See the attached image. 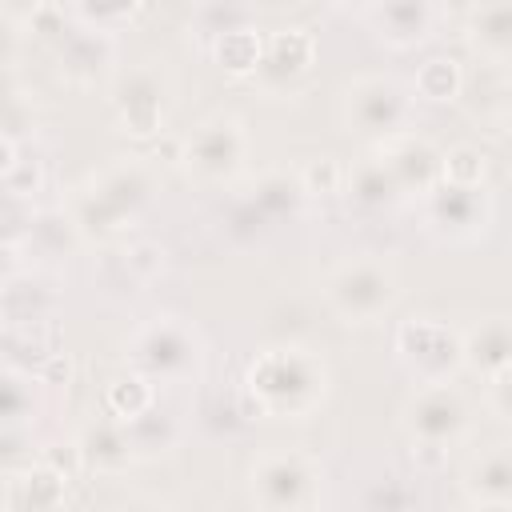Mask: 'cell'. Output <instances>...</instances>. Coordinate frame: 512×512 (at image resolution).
<instances>
[{
  "label": "cell",
  "instance_id": "1",
  "mask_svg": "<svg viewBox=\"0 0 512 512\" xmlns=\"http://www.w3.org/2000/svg\"><path fill=\"white\" fill-rule=\"evenodd\" d=\"M244 388L260 412H268L276 420H300L324 400L328 372H324V360L308 348H292V344L264 348L248 364Z\"/></svg>",
  "mask_w": 512,
  "mask_h": 512
},
{
  "label": "cell",
  "instance_id": "2",
  "mask_svg": "<svg viewBox=\"0 0 512 512\" xmlns=\"http://www.w3.org/2000/svg\"><path fill=\"white\" fill-rule=\"evenodd\" d=\"M152 196V180L148 168L136 160H120L112 168H104L100 176H92L84 188H76L72 196V224L80 228V236H116L120 228H128V220L148 204Z\"/></svg>",
  "mask_w": 512,
  "mask_h": 512
},
{
  "label": "cell",
  "instance_id": "3",
  "mask_svg": "<svg viewBox=\"0 0 512 512\" xmlns=\"http://www.w3.org/2000/svg\"><path fill=\"white\" fill-rule=\"evenodd\" d=\"M324 296L332 312L344 316L348 324H372L396 304L400 288L380 260H348L324 280Z\"/></svg>",
  "mask_w": 512,
  "mask_h": 512
},
{
  "label": "cell",
  "instance_id": "4",
  "mask_svg": "<svg viewBox=\"0 0 512 512\" xmlns=\"http://www.w3.org/2000/svg\"><path fill=\"white\" fill-rule=\"evenodd\" d=\"M396 352L404 360V368L420 380V384H444L464 368V344L460 332L444 320H404L396 328Z\"/></svg>",
  "mask_w": 512,
  "mask_h": 512
},
{
  "label": "cell",
  "instance_id": "5",
  "mask_svg": "<svg viewBox=\"0 0 512 512\" xmlns=\"http://www.w3.org/2000/svg\"><path fill=\"white\" fill-rule=\"evenodd\" d=\"M128 360L136 364L140 376H152V380H184L200 364V344H196V336H192L188 324H180L176 316H160V320L144 324L132 336Z\"/></svg>",
  "mask_w": 512,
  "mask_h": 512
},
{
  "label": "cell",
  "instance_id": "6",
  "mask_svg": "<svg viewBox=\"0 0 512 512\" xmlns=\"http://www.w3.org/2000/svg\"><path fill=\"white\" fill-rule=\"evenodd\" d=\"M344 120L364 136H396L412 120V96L392 76H360L344 88Z\"/></svg>",
  "mask_w": 512,
  "mask_h": 512
},
{
  "label": "cell",
  "instance_id": "7",
  "mask_svg": "<svg viewBox=\"0 0 512 512\" xmlns=\"http://www.w3.org/2000/svg\"><path fill=\"white\" fill-rule=\"evenodd\" d=\"M424 220H428V232H436L440 240H452V244L476 240L492 224V196L484 192V184L460 188V184L436 180L424 192Z\"/></svg>",
  "mask_w": 512,
  "mask_h": 512
},
{
  "label": "cell",
  "instance_id": "8",
  "mask_svg": "<svg viewBox=\"0 0 512 512\" xmlns=\"http://www.w3.org/2000/svg\"><path fill=\"white\" fill-rule=\"evenodd\" d=\"M248 484L264 508H308L316 504L320 468L300 452H268L252 464Z\"/></svg>",
  "mask_w": 512,
  "mask_h": 512
},
{
  "label": "cell",
  "instance_id": "9",
  "mask_svg": "<svg viewBox=\"0 0 512 512\" xmlns=\"http://www.w3.org/2000/svg\"><path fill=\"white\" fill-rule=\"evenodd\" d=\"M244 152H248V132L236 116H212L204 120L192 140L184 144L180 160L188 164V172L196 180H228L240 164H244Z\"/></svg>",
  "mask_w": 512,
  "mask_h": 512
},
{
  "label": "cell",
  "instance_id": "10",
  "mask_svg": "<svg viewBox=\"0 0 512 512\" xmlns=\"http://www.w3.org/2000/svg\"><path fill=\"white\" fill-rule=\"evenodd\" d=\"M404 428L412 432V440L452 448L468 432V404L448 380L444 384H424L404 408Z\"/></svg>",
  "mask_w": 512,
  "mask_h": 512
},
{
  "label": "cell",
  "instance_id": "11",
  "mask_svg": "<svg viewBox=\"0 0 512 512\" xmlns=\"http://www.w3.org/2000/svg\"><path fill=\"white\" fill-rule=\"evenodd\" d=\"M376 156L388 164V172H392V180L400 184L404 196H408V192L424 196V192L440 180V152H436L424 136H412V132L384 136V144H380Z\"/></svg>",
  "mask_w": 512,
  "mask_h": 512
},
{
  "label": "cell",
  "instance_id": "12",
  "mask_svg": "<svg viewBox=\"0 0 512 512\" xmlns=\"http://www.w3.org/2000/svg\"><path fill=\"white\" fill-rule=\"evenodd\" d=\"M312 56H316V40L304 32V28H280L272 32V40L260 48V64H256V76L268 92H280L288 84H296L308 68H312Z\"/></svg>",
  "mask_w": 512,
  "mask_h": 512
},
{
  "label": "cell",
  "instance_id": "13",
  "mask_svg": "<svg viewBox=\"0 0 512 512\" xmlns=\"http://www.w3.org/2000/svg\"><path fill=\"white\" fill-rule=\"evenodd\" d=\"M372 28L392 48H416L432 36L436 24V0H372L368 4Z\"/></svg>",
  "mask_w": 512,
  "mask_h": 512
},
{
  "label": "cell",
  "instance_id": "14",
  "mask_svg": "<svg viewBox=\"0 0 512 512\" xmlns=\"http://www.w3.org/2000/svg\"><path fill=\"white\" fill-rule=\"evenodd\" d=\"M112 104H116V116H120L124 132H132V136H152V132H160V124H164V88H160V80H156L152 72H144V68L128 72V76L116 84Z\"/></svg>",
  "mask_w": 512,
  "mask_h": 512
},
{
  "label": "cell",
  "instance_id": "15",
  "mask_svg": "<svg viewBox=\"0 0 512 512\" xmlns=\"http://www.w3.org/2000/svg\"><path fill=\"white\" fill-rule=\"evenodd\" d=\"M464 492L472 504L480 508H508L512 504V452L508 444H492L488 452H480L464 476Z\"/></svg>",
  "mask_w": 512,
  "mask_h": 512
},
{
  "label": "cell",
  "instance_id": "16",
  "mask_svg": "<svg viewBox=\"0 0 512 512\" xmlns=\"http://www.w3.org/2000/svg\"><path fill=\"white\" fill-rule=\"evenodd\" d=\"M468 44L492 64L504 68L512 52V8L508 0H480L468 16Z\"/></svg>",
  "mask_w": 512,
  "mask_h": 512
},
{
  "label": "cell",
  "instance_id": "17",
  "mask_svg": "<svg viewBox=\"0 0 512 512\" xmlns=\"http://www.w3.org/2000/svg\"><path fill=\"white\" fill-rule=\"evenodd\" d=\"M112 64V36L108 32H72L60 40V72L76 84H88L96 80L104 68Z\"/></svg>",
  "mask_w": 512,
  "mask_h": 512
},
{
  "label": "cell",
  "instance_id": "18",
  "mask_svg": "<svg viewBox=\"0 0 512 512\" xmlns=\"http://www.w3.org/2000/svg\"><path fill=\"white\" fill-rule=\"evenodd\" d=\"M348 196H352L360 208H392L404 192H400V184L392 180L388 164L372 152V156H364V160L348 172Z\"/></svg>",
  "mask_w": 512,
  "mask_h": 512
},
{
  "label": "cell",
  "instance_id": "19",
  "mask_svg": "<svg viewBox=\"0 0 512 512\" xmlns=\"http://www.w3.org/2000/svg\"><path fill=\"white\" fill-rule=\"evenodd\" d=\"M460 344H464V364L476 368L480 376H488L492 368L508 364V352H512L508 320H500V316L480 320V328H472L468 336H460Z\"/></svg>",
  "mask_w": 512,
  "mask_h": 512
},
{
  "label": "cell",
  "instance_id": "20",
  "mask_svg": "<svg viewBox=\"0 0 512 512\" xmlns=\"http://www.w3.org/2000/svg\"><path fill=\"white\" fill-rule=\"evenodd\" d=\"M300 200H304V188H300V180L288 176V172H264V176L252 184V196H248V204H252L268 224L292 216V212L300 208Z\"/></svg>",
  "mask_w": 512,
  "mask_h": 512
},
{
  "label": "cell",
  "instance_id": "21",
  "mask_svg": "<svg viewBox=\"0 0 512 512\" xmlns=\"http://www.w3.org/2000/svg\"><path fill=\"white\" fill-rule=\"evenodd\" d=\"M0 312H4V320H8L12 328L36 324V320H44V316L52 312V292H48L44 284H24V280L12 276V280L0 288Z\"/></svg>",
  "mask_w": 512,
  "mask_h": 512
},
{
  "label": "cell",
  "instance_id": "22",
  "mask_svg": "<svg viewBox=\"0 0 512 512\" xmlns=\"http://www.w3.org/2000/svg\"><path fill=\"white\" fill-rule=\"evenodd\" d=\"M64 484L68 480L40 460L32 472H24L20 480H12L8 504L12 508H56V504H64Z\"/></svg>",
  "mask_w": 512,
  "mask_h": 512
},
{
  "label": "cell",
  "instance_id": "23",
  "mask_svg": "<svg viewBox=\"0 0 512 512\" xmlns=\"http://www.w3.org/2000/svg\"><path fill=\"white\" fill-rule=\"evenodd\" d=\"M124 432H128V444H132V456H156V452H168L180 436L176 420L156 412V408H144L140 416L124 420Z\"/></svg>",
  "mask_w": 512,
  "mask_h": 512
},
{
  "label": "cell",
  "instance_id": "24",
  "mask_svg": "<svg viewBox=\"0 0 512 512\" xmlns=\"http://www.w3.org/2000/svg\"><path fill=\"white\" fill-rule=\"evenodd\" d=\"M260 36L252 32V28H228V32H220L216 40H212V56H216V64L224 68V72H232V76H248V72H256V64H260Z\"/></svg>",
  "mask_w": 512,
  "mask_h": 512
},
{
  "label": "cell",
  "instance_id": "25",
  "mask_svg": "<svg viewBox=\"0 0 512 512\" xmlns=\"http://www.w3.org/2000/svg\"><path fill=\"white\" fill-rule=\"evenodd\" d=\"M80 452L96 468H124L132 460V444H128L124 420H116V424H108V420L104 424H92L88 436L80 440Z\"/></svg>",
  "mask_w": 512,
  "mask_h": 512
},
{
  "label": "cell",
  "instance_id": "26",
  "mask_svg": "<svg viewBox=\"0 0 512 512\" xmlns=\"http://www.w3.org/2000/svg\"><path fill=\"white\" fill-rule=\"evenodd\" d=\"M460 88H464V72H460V64H456L452 56H432V60H424L420 72H416V92H420L424 100H432V104L456 100Z\"/></svg>",
  "mask_w": 512,
  "mask_h": 512
},
{
  "label": "cell",
  "instance_id": "27",
  "mask_svg": "<svg viewBox=\"0 0 512 512\" xmlns=\"http://www.w3.org/2000/svg\"><path fill=\"white\" fill-rule=\"evenodd\" d=\"M72 12L84 28L112 36L140 12V0H72Z\"/></svg>",
  "mask_w": 512,
  "mask_h": 512
},
{
  "label": "cell",
  "instance_id": "28",
  "mask_svg": "<svg viewBox=\"0 0 512 512\" xmlns=\"http://www.w3.org/2000/svg\"><path fill=\"white\" fill-rule=\"evenodd\" d=\"M28 240H32L44 256H64V252H72V248H76L80 228L72 224V216H68V212H44V216H36V220H32Z\"/></svg>",
  "mask_w": 512,
  "mask_h": 512
},
{
  "label": "cell",
  "instance_id": "29",
  "mask_svg": "<svg viewBox=\"0 0 512 512\" xmlns=\"http://www.w3.org/2000/svg\"><path fill=\"white\" fill-rule=\"evenodd\" d=\"M152 400H156V392H152V384H148L144 376H120V380H112V384L104 388V408H108L116 420L140 416L144 408H152Z\"/></svg>",
  "mask_w": 512,
  "mask_h": 512
},
{
  "label": "cell",
  "instance_id": "30",
  "mask_svg": "<svg viewBox=\"0 0 512 512\" xmlns=\"http://www.w3.org/2000/svg\"><path fill=\"white\" fill-rule=\"evenodd\" d=\"M32 132V104L16 84L12 68H0V136H28Z\"/></svg>",
  "mask_w": 512,
  "mask_h": 512
},
{
  "label": "cell",
  "instance_id": "31",
  "mask_svg": "<svg viewBox=\"0 0 512 512\" xmlns=\"http://www.w3.org/2000/svg\"><path fill=\"white\" fill-rule=\"evenodd\" d=\"M488 176V160L480 148L472 144H456L452 152L440 156V180L444 184H460V188H480Z\"/></svg>",
  "mask_w": 512,
  "mask_h": 512
},
{
  "label": "cell",
  "instance_id": "32",
  "mask_svg": "<svg viewBox=\"0 0 512 512\" xmlns=\"http://www.w3.org/2000/svg\"><path fill=\"white\" fill-rule=\"evenodd\" d=\"M296 180H300L304 196H308V192H312V196H328V192H340V184H344V168H340L332 156H316V160L304 164V172H300Z\"/></svg>",
  "mask_w": 512,
  "mask_h": 512
},
{
  "label": "cell",
  "instance_id": "33",
  "mask_svg": "<svg viewBox=\"0 0 512 512\" xmlns=\"http://www.w3.org/2000/svg\"><path fill=\"white\" fill-rule=\"evenodd\" d=\"M28 412H32L28 384L20 376H12V372H0V424H12L20 416H28Z\"/></svg>",
  "mask_w": 512,
  "mask_h": 512
},
{
  "label": "cell",
  "instance_id": "34",
  "mask_svg": "<svg viewBox=\"0 0 512 512\" xmlns=\"http://www.w3.org/2000/svg\"><path fill=\"white\" fill-rule=\"evenodd\" d=\"M28 32L36 36V40H64V8L56 4V0H44V4H36V12L28 16Z\"/></svg>",
  "mask_w": 512,
  "mask_h": 512
},
{
  "label": "cell",
  "instance_id": "35",
  "mask_svg": "<svg viewBox=\"0 0 512 512\" xmlns=\"http://www.w3.org/2000/svg\"><path fill=\"white\" fill-rule=\"evenodd\" d=\"M512 380V368L508 364H500V368H492L488 372V400H492V408H496V416H508L512 412V396H508V384Z\"/></svg>",
  "mask_w": 512,
  "mask_h": 512
},
{
  "label": "cell",
  "instance_id": "36",
  "mask_svg": "<svg viewBox=\"0 0 512 512\" xmlns=\"http://www.w3.org/2000/svg\"><path fill=\"white\" fill-rule=\"evenodd\" d=\"M16 56H20V28L0 12V68H12Z\"/></svg>",
  "mask_w": 512,
  "mask_h": 512
},
{
  "label": "cell",
  "instance_id": "37",
  "mask_svg": "<svg viewBox=\"0 0 512 512\" xmlns=\"http://www.w3.org/2000/svg\"><path fill=\"white\" fill-rule=\"evenodd\" d=\"M12 276H16V252H12V244L0 240V288H4Z\"/></svg>",
  "mask_w": 512,
  "mask_h": 512
},
{
  "label": "cell",
  "instance_id": "38",
  "mask_svg": "<svg viewBox=\"0 0 512 512\" xmlns=\"http://www.w3.org/2000/svg\"><path fill=\"white\" fill-rule=\"evenodd\" d=\"M12 168H16V144L12 136H0V176H12Z\"/></svg>",
  "mask_w": 512,
  "mask_h": 512
},
{
  "label": "cell",
  "instance_id": "39",
  "mask_svg": "<svg viewBox=\"0 0 512 512\" xmlns=\"http://www.w3.org/2000/svg\"><path fill=\"white\" fill-rule=\"evenodd\" d=\"M332 8H368L372 0H328Z\"/></svg>",
  "mask_w": 512,
  "mask_h": 512
}]
</instances>
